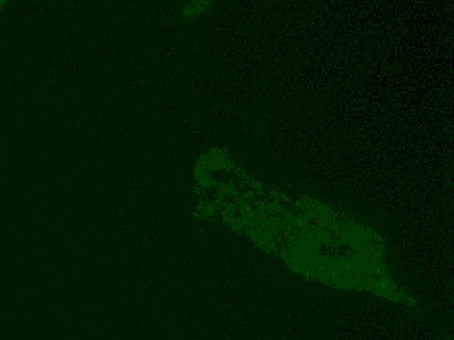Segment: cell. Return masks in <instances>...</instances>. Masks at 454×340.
<instances>
[{
	"label": "cell",
	"mask_w": 454,
	"mask_h": 340,
	"mask_svg": "<svg viewBox=\"0 0 454 340\" xmlns=\"http://www.w3.org/2000/svg\"><path fill=\"white\" fill-rule=\"evenodd\" d=\"M4 2H5V0H0V7H2L3 3H4Z\"/></svg>",
	"instance_id": "obj_1"
}]
</instances>
